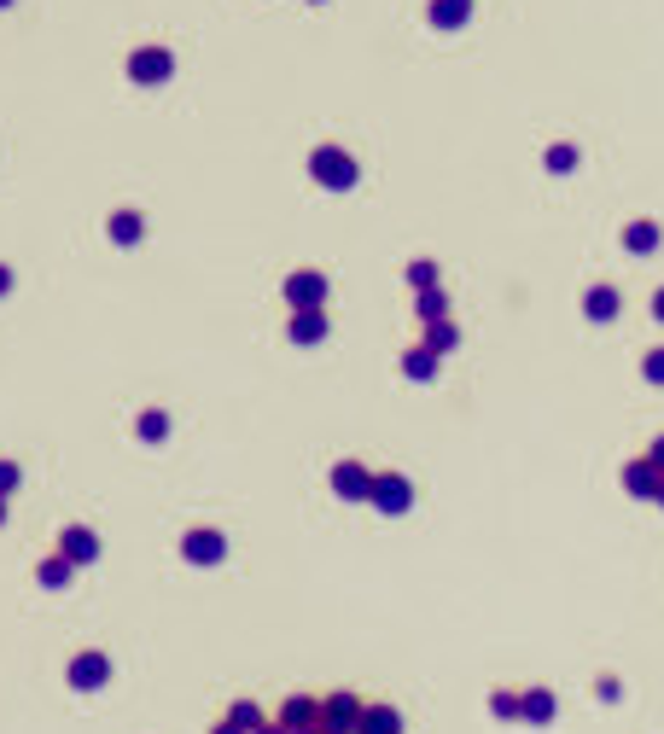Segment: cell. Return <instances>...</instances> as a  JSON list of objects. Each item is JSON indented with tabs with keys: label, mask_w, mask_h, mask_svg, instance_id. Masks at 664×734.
Instances as JSON below:
<instances>
[{
	"label": "cell",
	"mask_w": 664,
	"mask_h": 734,
	"mask_svg": "<svg viewBox=\"0 0 664 734\" xmlns=\"http://www.w3.org/2000/svg\"><path fill=\"white\" fill-rule=\"evenodd\" d=\"M309 175H315V187H327V193H350V187H356V158L338 152V146H315V152H309Z\"/></svg>",
	"instance_id": "obj_1"
},
{
	"label": "cell",
	"mask_w": 664,
	"mask_h": 734,
	"mask_svg": "<svg viewBox=\"0 0 664 734\" xmlns=\"http://www.w3.org/2000/svg\"><path fill=\"white\" fill-rule=\"evenodd\" d=\"M169 76H175V53H169V47H134L129 53V82H140V88H164Z\"/></svg>",
	"instance_id": "obj_2"
},
{
	"label": "cell",
	"mask_w": 664,
	"mask_h": 734,
	"mask_svg": "<svg viewBox=\"0 0 664 734\" xmlns=\"http://www.w3.org/2000/svg\"><path fill=\"white\" fill-rule=\"evenodd\" d=\"M362 711H367V705L356 700L350 688H338V694L321 700V729H327V734H356V729H362Z\"/></svg>",
	"instance_id": "obj_3"
},
{
	"label": "cell",
	"mask_w": 664,
	"mask_h": 734,
	"mask_svg": "<svg viewBox=\"0 0 664 734\" xmlns=\"http://www.w3.org/2000/svg\"><path fill=\"white\" fill-rule=\"evenodd\" d=\"M280 292H286L292 309H321V303H327V274H321V268H292Z\"/></svg>",
	"instance_id": "obj_4"
},
{
	"label": "cell",
	"mask_w": 664,
	"mask_h": 734,
	"mask_svg": "<svg viewBox=\"0 0 664 734\" xmlns=\"http://www.w3.org/2000/svg\"><path fill=\"white\" fill-rule=\"evenodd\" d=\"M373 507H379V513H408V507H414V484H408V478H402V472H373Z\"/></svg>",
	"instance_id": "obj_5"
},
{
	"label": "cell",
	"mask_w": 664,
	"mask_h": 734,
	"mask_svg": "<svg viewBox=\"0 0 664 734\" xmlns=\"http://www.w3.org/2000/svg\"><path fill=\"white\" fill-rule=\"evenodd\" d=\"M65 682L76 694H100L105 682H111V659H105V653H76L70 670H65Z\"/></svg>",
	"instance_id": "obj_6"
},
{
	"label": "cell",
	"mask_w": 664,
	"mask_h": 734,
	"mask_svg": "<svg viewBox=\"0 0 664 734\" xmlns=\"http://www.w3.org/2000/svg\"><path fill=\"white\" fill-rule=\"evenodd\" d=\"M181 560H193V566H222V560H228V536L222 531H187L181 536Z\"/></svg>",
	"instance_id": "obj_7"
},
{
	"label": "cell",
	"mask_w": 664,
	"mask_h": 734,
	"mask_svg": "<svg viewBox=\"0 0 664 734\" xmlns=\"http://www.w3.org/2000/svg\"><path fill=\"white\" fill-rule=\"evenodd\" d=\"M280 729H292V734H309V729H321V700L315 694H292V700L280 705V717H274Z\"/></svg>",
	"instance_id": "obj_8"
},
{
	"label": "cell",
	"mask_w": 664,
	"mask_h": 734,
	"mask_svg": "<svg viewBox=\"0 0 664 734\" xmlns=\"http://www.w3.org/2000/svg\"><path fill=\"white\" fill-rule=\"evenodd\" d=\"M332 490L344 501H367L373 496V472H367V461H338L332 467Z\"/></svg>",
	"instance_id": "obj_9"
},
{
	"label": "cell",
	"mask_w": 664,
	"mask_h": 734,
	"mask_svg": "<svg viewBox=\"0 0 664 734\" xmlns=\"http://www.w3.org/2000/svg\"><path fill=\"white\" fill-rule=\"evenodd\" d=\"M59 554H65L70 566H94L100 560V536L88 531V525H65L59 531Z\"/></svg>",
	"instance_id": "obj_10"
},
{
	"label": "cell",
	"mask_w": 664,
	"mask_h": 734,
	"mask_svg": "<svg viewBox=\"0 0 664 734\" xmlns=\"http://www.w3.org/2000/svg\"><path fill=\"white\" fill-rule=\"evenodd\" d=\"M624 490H635L641 501H659V490H664V467L653 461V455L630 461V467H624Z\"/></svg>",
	"instance_id": "obj_11"
},
{
	"label": "cell",
	"mask_w": 664,
	"mask_h": 734,
	"mask_svg": "<svg viewBox=\"0 0 664 734\" xmlns=\"http://www.w3.org/2000/svg\"><path fill=\"white\" fill-rule=\"evenodd\" d=\"M618 309H624V298H618V286H589V292H583V315H589L595 327H606V321H618Z\"/></svg>",
	"instance_id": "obj_12"
},
{
	"label": "cell",
	"mask_w": 664,
	"mask_h": 734,
	"mask_svg": "<svg viewBox=\"0 0 664 734\" xmlns=\"http://www.w3.org/2000/svg\"><path fill=\"white\" fill-rule=\"evenodd\" d=\"M286 338H292V344H321V338H327V309H292Z\"/></svg>",
	"instance_id": "obj_13"
},
{
	"label": "cell",
	"mask_w": 664,
	"mask_h": 734,
	"mask_svg": "<svg viewBox=\"0 0 664 734\" xmlns=\"http://www.w3.org/2000/svg\"><path fill=\"white\" fill-rule=\"evenodd\" d=\"M105 234H111V245H140V239H146V216H140V210H111Z\"/></svg>",
	"instance_id": "obj_14"
},
{
	"label": "cell",
	"mask_w": 664,
	"mask_h": 734,
	"mask_svg": "<svg viewBox=\"0 0 664 734\" xmlns=\"http://www.w3.org/2000/svg\"><path fill=\"white\" fill-rule=\"evenodd\" d=\"M659 239H664L659 222H624V251H635V257H653Z\"/></svg>",
	"instance_id": "obj_15"
},
{
	"label": "cell",
	"mask_w": 664,
	"mask_h": 734,
	"mask_svg": "<svg viewBox=\"0 0 664 734\" xmlns=\"http://www.w3.org/2000/svg\"><path fill=\"white\" fill-rule=\"evenodd\" d=\"M554 711H560V705H554L548 688H525V694H519V717H525V723H554Z\"/></svg>",
	"instance_id": "obj_16"
},
{
	"label": "cell",
	"mask_w": 664,
	"mask_h": 734,
	"mask_svg": "<svg viewBox=\"0 0 664 734\" xmlns=\"http://www.w3.org/2000/svg\"><path fill=\"white\" fill-rule=\"evenodd\" d=\"M356 734H402V711H397V705H367L362 729H356Z\"/></svg>",
	"instance_id": "obj_17"
},
{
	"label": "cell",
	"mask_w": 664,
	"mask_h": 734,
	"mask_svg": "<svg viewBox=\"0 0 664 734\" xmlns=\"http://www.w3.org/2000/svg\"><path fill=\"white\" fill-rule=\"evenodd\" d=\"M472 18V0H432V24L437 30H461Z\"/></svg>",
	"instance_id": "obj_18"
},
{
	"label": "cell",
	"mask_w": 664,
	"mask_h": 734,
	"mask_svg": "<svg viewBox=\"0 0 664 734\" xmlns=\"http://www.w3.org/2000/svg\"><path fill=\"white\" fill-rule=\"evenodd\" d=\"M134 437H140V443H164V437H169V414H164V408H146V414L134 420Z\"/></svg>",
	"instance_id": "obj_19"
},
{
	"label": "cell",
	"mask_w": 664,
	"mask_h": 734,
	"mask_svg": "<svg viewBox=\"0 0 664 734\" xmlns=\"http://www.w3.org/2000/svg\"><path fill=\"white\" fill-rule=\"evenodd\" d=\"M437 362H443V356L420 344V350H408V356H402V373H408V379H437Z\"/></svg>",
	"instance_id": "obj_20"
},
{
	"label": "cell",
	"mask_w": 664,
	"mask_h": 734,
	"mask_svg": "<svg viewBox=\"0 0 664 734\" xmlns=\"http://www.w3.org/2000/svg\"><path fill=\"white\" fill-rule=\"evenodd\" d=\"M461 344V333H455V321H426V350H437V356H449Z\"/></svg>",
	"instance_id": "obj_21"
},
{
	"label": "cell",
	"mask_w": 664,
	"mask_h": 734,
	"mask_svg": "<svg viewBox=\"0 0 664 734\" xmlns=\"http://www.w3.org/2000/svg\"><path fill=\"white\" fill-rule=\"evenodd\" d=\"M70 571H76V566H70L65 554H47V560L35 566V577H41L47 589H65V583H70Z\"/></svg>",
	"instance_id": "obj_22"
},
{
	"label": "cell",
	"mask_w": 664,
	"mask_h": 734,
	"mask_svg": "<svg viewBox=\"0 0 664 734\" xmlns=\"http://www.w3.org/2000/svg\"><path fill=\"white\" fill-rule=\"evenodd\" d=\"M228 723H239L245 734H257V729L268 723V717H263V711H257L251 700H239V705H228Z\"/></svg>",
	"instance_id": "obj_23"
},
{
	"label": "cell",
	"mask_w": 664,
	"mask_h": 734,
	"mask_svg": "<svg viewBox=\"0 0 664 734\" xmlns=\"http://www.w3.org/2000/svg\"><path fill=\"white\" fill-rule=\"evenodd\" d=\"M414 309H420V321H449V298H443V286H437V292H420Z\"/></svg>",
	"instance_id": "obj_24"
},
{
	"label": "cell",
	"mask_w": 664,
	"mask_h": 734,
	"mask_svg": "<svg viewBox=\"0 0 664 734\" xmlns=\"http://www.w3.org/2000/svg\"><path fill=\"white\" fill-rule=\"evenodd\" d=\"M577 169V146L560 140V146H548V175H571Z\"/></svg>",
	"instance_id": "obj_25"
},
{
	"label": "cell",
	"mask_w": 664,
	"mask_h": 734,
	"mask_svg": "<svg viewBox=\"0 0 664 734\" xmlns=\"http://www.w3.org/2000/svg\"><path fill=\"white\" fill-rule=\"evenodd\" d=\"M408 286H414V292H437V263H426V257L408 263Z\"/></svg>",
	"instance_id": "obj_26"
},
{
	"label": "cell",
	"mask_w": 664,
	"mask_h": 734,
	"mask_svg": "<svg viewBox=\"0 0 664 734\" xmlns=\"http://www.w3.org/2000/svg\"><path fill=\"white\" fill-rule=\"evenodd\" d=\"M641 379H647V385H664V344L641 356Z\"/></svg>",
	"instance_id": "obj_27"
},
{
	"label": "cell",
	"mask_w": 664,
	"mask_h": 734,
	"mask_svg": "<svg viewBox=\"0 0 664 734\" xmlns=\"http://www.w3.org/2000/svg\"><path fill=\"white\" fill-rule=\"evenodd\" d=\"M18 484H24V467L18 461H0V496H12Z\"/></svg>",
	"instance_id": "obj_28"
},
{
	"label": "cell",
	"mask_w": 664,
	"mask_h": 734,
	"mask_svg": "<svg viewBox=\"0 0 664 734\" xmlns=\"http://www.w3.org/2000/svg\"><path fill=\"white\" fill-rule=\"evenodd\" d=\"M490 711H496V717H519V694H496Z\"/></svg>",
	"instance_id": "obj_29"
},
{
	"label": "cell",
	"mask_w": 664,
	"mask_h": 734,
	"mask_svg": "<svg viewBox=\"0 0 664 734\" xmlns=\"http://www.w3.org/2000/svg\"><path fill=\"white\" fill-rule=\"evenodd\" d=\"M6 292H12V268L0 263V298H6Z\"/></svg>",
	"instance_id": "obj_30"
},
{
	"label": "cell",
	"mask_w": 664,
	"mask_h": 734,
	"mask_svg": "<svg viewBox=\"0 0 664 734\" xmlns=\"http://www.w3.org/2000/svg\"><path fill=\"white\" fill-rule=\"evenodd\" d=\"M210 734H245V729H239V723H228V717H222V723H216V729H210Z\"/></svg>",
	"instance_id": "obj_31"
},
{
	"label": "cell",
	"mask_w": 664,
	"mask_h": 734,
	"mask_svg": "<svg viewBox=\"0 0 664 734\" xmlns=\"http://www.w3.org/2000/svg\"><path fill=\"white\" fill-rule=\"evenodd\" d=\"M653 321H664V286L653 292Z\"/></svg>",
	"instance_id": "obj_32"
},
{
	"label": "cell",
	"mask_w": 664,
	"mask_h": 734,
	"mask_svg": "<svg viewBox=\"0 0 664 734\" xmlns=\"http://www.w3.org/2000/svg\"><path fill=\"white\" fill-rule=\"evenodd\" d=\"M647 455H653V461H659V467H664V437H659V443H653V449H647Z\"/></svg>",
	"instance_id": "obj_33"
},
{
	"label": "cell",
	"mask_w": 664,
	"mask_h": 734,
	"mask_svg": "<svg viewBox=\"0 0 664 734\" xmlns=\"http://www.w3.org/2000/svg\"><path fill=\"white\" fill-rule=\"evenodd\" d=\"M257 734H292V729H280V723H263V729H257Z\"/></svg>",
	"instance_id": "obj_34"
},
{
	"label": "cell",
	"mask_w": 664,
	"mask_h": 734,
	"mask_svg": "<svg viewBox=\"0 0 664 734\" xmlns=\"http://www.w3.org/2000/svg\"><path fill=\"white\" fill-rule=\"evenodd\" d=\"M0 525H6V496H0Z\"/></svg>",
	"instance_id": "obj_35"
},
{
	"label": "cell",
	"mask_w": 664,
	"mask_h": 734,
	"mask_svg": "<svg viewBox=\"0 0 664 734\" xmlns=\"http://www.w3.org/2000/svg\"><path fill=\"white\" fill-rule=\"evenodd\" d=\"M309 734H327V729H309Z\"/></svg>",
	"instance_id": "obj_36"
},
{
	"label": "cell",
	"mask_w": 664,
	"mask_h": 734,
	"mask_svg": "<svg viewBox=\"0 0 664 734\" xmlns=\"http://www.w3.org/2000/svg\"><path fill=\"white\" fill-rule=\"evenodd\" d=\"M659 507H664V490H659Z\"/></svg>",
	"instance_id": "obj_37"
},
{
	"label": "cell",
	"mask_w": 664,
	"mask_h": 734,
	"mask_svg": "<svg viewBox=\"0 0 664 734\" xmlns=\"http://www.w3.org/2000/svg\"><path fill=\"white\" fill-rule=\"evenodd\" d=\"M0 6H12V0H0Z\"/></svg>",
	"instance_id": "obj_38"
}]
</instances>
